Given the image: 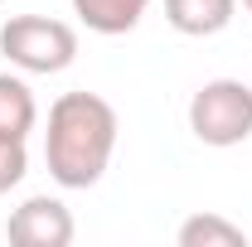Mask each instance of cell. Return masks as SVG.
Returning a JSON list of instances; mask_svg holds the SVG:
<instances>
[{
  "label": "cell",
  "instance_id": "obj_1",
  "mask_svg": "<svg viewBox=\"0 0 252 247\" xmlns=\"http://www.w3.org/2000/svg\"><path fill=\"white\" fill-rule=\"evenodd\" d=\"M117 107L97 93H63L49 107L44 165L63 189H93L117 151Z\"/></svg>",
  "mask_w": 252,
  "mask_h": 247
},
{
  "label": "cell",
  "instance_id": "obj_2",
  "mask_svg": "<svg viewBox=\"0 0 252 247\" xmlns=\"http://www.w3.org/2000/svg\"><path fill=\"white\" fill-rule=\"evenodd\" d=\"M189 131L214 151L243 146L252 136V83H243V78L204 83L189 97Z\"/></svg>",
  "mask_w": 252,
  "mask_h": 247
},
{
  "label": "cell",
  "instance_id": "obj_3",
  "mask_svg": "<svg viewBox=\"0 0 252 247\" xmlns=\"http://www.w3.org/2000/svg\"><path fill=\"white\" fill-rule=\"evenodd\" d=\"M0 54L20 73H63L78 59V30L49 15H10L0 30Z\"/></svg>",
  "mask_w": 252,
  "mask_h": 247
},
{
  "label": "cell",
  "instance_id": "obj_4",
  "mask_svg": "<svg viewBox=\"0 0 252 247\" xmlns=\"http://www.w3.org/2000/svg\"><path fill=\"white\" fill-rule=\"evenodd\" d=\"M5 238L15 247H68L73 243V214L54 194H34L5 218Z\"/></svg>",
  "mask_w": 252,
  "mask_h": 247
},
{
  "label": "cell",
  "instance_id": "obj_5",
  "mask_svg": "<svg viewBox=\"0 0 252 247\" xmlns=\"http://www.w3.org/2000/svg\"><path fill=\"white\" fill-rule=\"evenodd\" d=\"M238 15V0H165V20L175 34H189V39H209V34H223Z\"/></svg>",
  "mask_w": 252,
  "mask_h": 247
},
{
  "label": "cell",
  "instance_id": "obj_6",
  "mask_svg": "<svg viewBox=\"0 0 252 247\" xmlns=\"http://www.w3.org/2000/svg\"><path fill=\"white\" fill-rule=\"evenodd\" d=\"M146 10L151 0H73V15L93 34H131Z\"/></svg>",
  "mask_w": 252,
  "mask_h": 247
},
{
  "label": "cell",
  "instance_id": "obj_7",
  "mask_svg": "<svg viewBox=\"0 0 252 247\" xmlns=\"http://www.w3.org/2000/svg\"><path fill=\"white\" fill-rule=\"evenodd\" d=\"M39 122V102H34L30 83L15 73H0V136H30Z\"/></svg>",
  "mask_w": 252,
  "mask_h": 247
},
{
  "label": "cell",
  "instance_id": "obj_8",
  "mask_svg": "<svg viewBox=\"0 0 252 247\" xmlns=\"http://www.w3.org/2000/svg\"><path fill=\"white\" fill-rule=\"evenodd\" d=\"M175 243L180 247H248V233L238 223L219 218V214H194V218L180 223Z\"/></svg>",
  "mask_w": 252,
  "mask_h": 247
},
{
  "label": "cell",
  "instance_id": "obj_9",
  "mask_svg": "<svg viewBox=\"0 0 252 247\" xmlns=\"http://www.w3.org/2000/svg\"><path fill=\"white\" fill-rule=\"evenodd\" d=\"M25 170H30V151H25V141H20V136H0V194H10V189L20 185Z\"/></svg>",
  "mask_w": 252,
  "mask_h": 247
},
{
  "label": "cell",
  "instance_id": "obj_10",
  "mask_svg": "<svg viewBox=\"0 0 252 247\" xmlns=\"http://www.w3.org/2000/svg\"><path fill=\"white\" fill-rule=\"evenodd\" d=\"M243 10H252V0H243Z\"/></svg>",
  "mask_w": 252,
  "mask_h": 247
}]
</instances>
